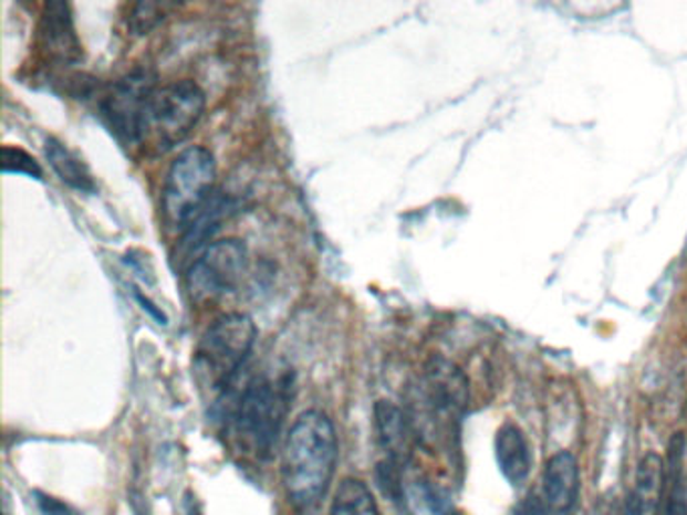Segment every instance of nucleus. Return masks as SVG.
Listing matches in <instances>:
<instances>
[{"instance_id":"obj_1","label":"nucleus","mask_w":687,"mask_h":515,"mask_svg":"<svg viewBox=\"0 0 687 515\" xmlns=\"http://www.w3.org/2000/svg\"><path fill=\"white\" fill-rule=\"evenodd\" d=\"M337 460V433L327 414H301L289 431L281 461L282 487L296 509L309 512L321 504L333 482Z\"/></svg>"},{"instance_id":"obj_2","label":"nucleus","mask_w":687,"mask_h":515,"mask_svg":"<svg viewBox=\"0 0 687 515\" xmlns=\"http://www.w3.org/2000/svg\"><path fill=\"white\" fill-rule=\"evenodd\" d=\"M294 397V375L279 377L257 375L237 389L232 385L220 395L225 401L226 423L232 429L240 448L259 460H269L281 439L282 425L291 411Z\"/></svg>"},{"instance_id":"obj_3","label":"nucleus","mask_w":687,"mask_h":515,"mask_svg":"<svg viewBox=\"0 0 687 515\" xmlns=\"http://www.w3.org/2000/svg\"><path fill=\"white\" fill-rule=\"evenodd\" d=\"M470 403V382L451 360L434 357L412 387L407 417L417 445H438L454 435Z\"/></svg>"},{"instance_id":"obj_4","label":"nucleus","mask_w":687,"mask_h":515,"mask_svg":"<svg viewBox=\"0 0 687 515\" xmlns=\"http://www.w3.org/2000/svg\"><path fill=\"white\" fill-rule=\"evenodd\" d=\"M257 335V325L248 314L228 313L216 318L194 353V375L204 389L220 397L232 387Z\"/></svg>"},{"instance_id":"obj_5","label":"nucleus","mask_w":687,"mask_h":515,"mask_svg":"<svg viewBox=\"0 0 687 515\" xmlns=\"http://www.w3.org/2000/svg\"><path fill=\"white\" fill-rule=\"evenodd\" d=\"M216 159L210 149L202 146L188 147L171 161L164 181L162 210L169 224L184 225L215 193Z\"/></svg>"},{"instance_id":"obj_6","label":"nucleus","mask_w":687,"mask_h":515,"mask_svg":"<svg viewBox=\"0 0 687 515\" xmlns=\"http://www.w3.org/2000/svg\"><path fill=\"white\" fill-rule=\"evenodd\" d=\"M158 91V77L149 69H134L117 78L102 97V113L124 144H139L147 135L149 107Z\"/></svg>"},{"instance_id":"obj_7","label":"nucleus","mask_w":687,"mask_h":515,"mask_svg":"<svg viewBox=\"0 0 687 515\" xmlns=\"http://www.w3.org/2000/svg\"><path fill=\"white\" fill-rule=\"evenodd\" d=\"M247 270V244L237 238L218 240L194 258L186 286L194 303H212L237 291Z\"/></svg>"},{"instance_id":"obj_8","label":"nucleus","mask_w":687,"mask_h":515,"mask_svg":"<svg viewBox=\"0 0 687 515\" xmlns=\"http://www.w3.org/2000/svg\"><path fill=\"white\" fill-rule=\"evenodd\" d=\"M206 107L204 91L190 81H176L156 91L152 107L147 134L156 135L159 147L171 149L192 134L194 127L202 119Z\"/></svg>"},{"instance_id":"obj_9","label":"nucleus","mask_w":687,"mask_h":515,"mask_svg":"<svg viewBox=\"0 0 687 515\" xmlns=\"http://www.w3.org/2000/svg\"><path fill=\"white\" fill-rule=\"evenodd\" d=\"M39 45L55 65L73 67L80 63L83 46L67 2L49 0L43 4L39 21Z\"/></svg>"},{"instance_id":"obj_10","label":"nucleus","mask_w":687,"mask_h":515,"mask_svg":"<svg viewBox=\"0 0 687 515\" xmlns=\"http://www.w3.org/2000/svg\"><path fill=\"white\" fill-rule=\"evenodd\" d=\"M375 438L384 453V461L406 470L417 445L416 433L409 423L406 409H399L389 401L375 404Z\"/></svg>"},{"instance_id":"obj_11","label":"nucleus","mask_w":687,"mask_h":515,"mask_svg":"<svg viewBox=\"0 0 687 515\" xmlns=\"http://www.w3.org/2000/svg\"><path fill=\"white\" fill-rule=\"evenodd\" d=\"M581 490V473L575 453L559 451L544 465L542 502L551 515H569L575 507Z\"/></svg>"},{"instance_id":"obj_12","label":"nucleus","mask_w":687,"mask_h":515,"mask_svg":"<svg viewBox=\"0 0 687 515\" xmlns=\"http://www.w3.org/2000/svg\"><path fill=\"white\" fill-rule=\"evenodd\" d=\"M237 212V202L222 191H215L202 208L194 213L190 222L184 225L180 252L186 256H198L204 248L210 246V238L222 228V222Z\"/></svg>"},{"instance_id":"obj_13","label":"nucleus","mask_w":687,"mask_h":515,"mask_svg":"<svg viewBox=\"0 0 687 515\" xmlns=\"http://www.w3.org/2000/svg\"><path fill=\"white\" fill-rule=\"evenodd\" d=\"M495 455L502 477L512 487H522L529 482L532 449L527 433L517 423H504L496 431Z\"/></svg>"},{"instance_id":"obj_14","label":"nucleus","mask_w":687,"mask_h":515,"mask_svg":"<svg viewBox=\"0 0 687 515\" xmlns=\"http://www.w3.org/2000/svg\"><path fill=\"white\" fill-rule=\"evenodd\" d=\"M686 435L676 433L667 443L665 460V493L662 515H687V492L684 483Z\"/></svg>"},{"instance_id":"obj_15","label":"nucleus","mask_w":687,"mask_h":515,"mask_svg":"<svg viewBox=\"0 0 687 515\" xmlns=\"http://www.w3.org/2000/svg\"><path fill=\"white\" fill-rule=\"evenodd\" d=\"M665 493V461L657 453H647L635 471L633 495L642 505L643 514H655L662 509Z\"/></svg>"},{"instance_id":"obj_16","label":"nucleus","mask_w":687,"mask_h":515,"mask_svg":"<svg viewBox=\"0 0 687 515\" xmlns=\"http://www.w3.org/2000/svg\"><path fill=\"white\" fill-rule=\"evenodd\" d=\"M45 156L59 180L77 191L95 190V181L90 168L75 156L67 146H63L55 137H49L45 144Z\"/></svg>"},{"instance_id":"obj_17","label":"nucleus","mask_w":687,"mask_h":515,"mask_svg":"<svg viewBox=\"0 0 687 515\" xmlns=\"http://www.w3.org/2000/svg\"><path fill=\"white\" fill-rule=\"evenodd\" d=\"M399 500H404L409 515H451L450 504L421 477H404Z\"/></svg>"},{"instance_id":"obj_18","label":"nucleus","mask_w":687,"mask_h":515,"mask_svg":"<svg viewBox=\"0 0 687 515\" xmlns=\"http://www.w3.org/2000/svg\"><path fill=\"white\" fill-rule=\"evenodd\" d=\"M329 515H379L369 487L360 480H345L339 485Z\"/></svg>"},{"instance_id":"obj_19","label":"nucleus","mask_w":687,"mask_h":515,"mask_svg":"<svg viewBox=\"0 0 687 515\" xmlns=\"http://www.w3.org/2000/svg\"><path fill=\"white\" fill-rule=\"evenodd\" d=\"M176 9L171 2H137L127 17V27L136 34H147L164 23Z\"/></svg>"},{"instance_id":"obj_20","label":"nucleus","mask_w":687,"mask_h":515,"mask_svg":"<svg viewBox=\"0 0 687 515\" xmlns=\"http://www.w3.org/2000/svg\"><path fill=\"white\" fill-rule=\"evenodd\" d=\"M2 171L4 174H19L34 180H43V169L21 147H2Z\"/></svg>"},{"instance_id":"obj_21","label":"nucleus","mask_w":687,"mask_h":515,"mask_svg":"<svg viewBox=\"0 0 687 515\" xmlns=\"http://www.w3.org/2000/svg\"><path fill=\"white\" fill-rule=\"evenodd\" d=\"M34 504L37 509L41 512V515H81L75 507L51 497L46 493L34 492Z\"/></svg>"},{"instance_id":"obj_22","label":"nucleus","mask_w":687,"mask_h":515,"mask_svg":"<svg viewBox=\"0 0 687 515\" xmlns=\"http://www.w3.org/2000/svg\"><path fill=\"white\" fill-rule=\"evenodd\" d=\"M514 515H551L549 514V509H547V505L542 502V497H539L537 493H530L527 500H522L520 502L519 507H517V512Z\"/></svg>"},{"instance_id":"obj_23","label":"nucleus","mask_w":687,"mask_h":515,"mask_svg":"<svg viewBox=\"0 0 687 515\" xmlns=\"http://www.w3.org/2000/svg\"><path fill=\"white\" fill-rule=\"evenodd\" d=\"M623 515H645L643 514L642 505L637 502V497L629 493L627 500H625V507H623Z\"/></svg>"}]
</instances>
